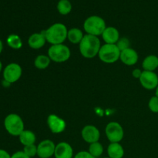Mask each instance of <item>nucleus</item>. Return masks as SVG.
<instances>
[{
	"mask_svg": "<svg viewBox=\"0 0 158 158\" xmlns=\"http://www.w3.org/2000/svg\"><path fill=\"white\" fill-rule=\"evenodd\" d=\"M101 36L106 44H116L120 40V32L117 28L109 26L105 29Z\"/></svg>",
	"mask_w": 158,
	"mask_h": 158,
	"instance_id": "dca6fc26",
	"label": "nucleus"
},
{
	"mask_svg": "<svg viewBox=\"0 0 158 158\" xmlns=\"http://www.w3.org/2000/svg\"><path fill=\"white\" fill-rule=\"evenodd\" d=\"M46 38L44 30L40 32H35L32 34L28 39V45L33 49H40L45 46L46 43Z\"/></svg>",
	"mask_w": 158,
	"mask_h": 158,
	"instance_id": "4468645a",
	"label": "nucleus"
},
{
	"mask_svg": "<svg viewBox=\"0 0 158 158\" xmlns=\"http://www.w3.org/2000/svg\"><path fill=\"white\" fill-rule=\"evenodd\" d=\"M47 124L50 131L53 134L63 133L66 127L65 120L56 114L49 115L47 117Z\"/></svg>",
	"mask_w": 158,
	"mask_h": 158,
	"instance_id": "f8f14e48",
	"label": "nucleus"
},
{
	"mask_svg": "<svg viewBox=\"0 0 158 158\" xmlns=\"http://www.w3.org/2000/svg\"><path fill=\"white\" fill-rule=\"evenodd\" d=\"M81 135L83 140L90 144L99 141L100 132L97 127L94 125H86L82 129Z\"/></svg>",
	"mask_w": 158,
	"mask_h": 158,
	"instance_id": "9b49d317",
	"label": "nucleus"
},
{
	"mask_svg": "<svg viewBox=\"0 0 158 158\" xmlns=\"http://www.w3.org/2000/svg\"><path fill=\"white\" fill-rule=\"evenodd\" d=\"M55 158H73V149L67 142H60L56 145Z\"/></svg>",
	"mask_w": 158,
	"mask_h": 158,
	"instance_id": "ddd939ff",
	"label": "nucleus"
},
{
	"mask_svg": "<svg viewBox=\"0 0 158 158\" xmlns=\"http://www.w3.org/2000/svg\"><path fill=\"white\" fill-rule=\"evenodd\" d=\"M73 158H96L94 156L91 155L88 151H82L77 153L76 155H74Z\"/></svg>",
	"mask_w": 158,
	"mask_h": 158,
	"instance_id": "cd10ccee",
	"label": "nucleus"
},
{
	"mask_svg": "<svg viewBox=\"0 0 158 158\" xmlns=\"http://www.w3.org/2000/svg\"><path fill=\"white\" fill-rule=\"evenodd\" d=\"M2 86H4V87H9V86L11 85V83L6 81V80H3L2 82Z\"/></svg>",
	"mask_w": 158,
	"mask_h": 158,
	"instance_id": "2f4dec72",
	"label": "nucleus"
},
{
	"mask_svg": "<svg viewBox=\"0 0 158 158\" xmlns=\"http://www.w3.org/2000/svg\"><path fill=\"white\" fill-rule=\"evenodd\" d=\"M105 134L110 143H120L123 138L124 131L120 123L112 121L106 126Z\"/></svg>",
	"mask_w": 158,
	"mask_h": 158,
	"instance_id": "0eeeda50",
	"label": "nucleus"
},
{
	"mask_svg": "<svg viewBox=\"0 0 158 158\" xmlns=\"http://www.w3.org/2000/svg\"><path fill=\"white\" fill-rule=\"evenodd\" d=\"M71 56V52L67 46L63 44L52 45L48 49V56L55 63H61L67 61Z\"/></svg>",
	"mask_w": 158,
	"mask_h": 158,
	"instance_id": "423d86ee",
	"label": "nucleus"
},
{
	"mask_svg": "<svg viewBox=\"0 0 158 158\" xmlns=\"http://www.w3.org/2000/svg\"><path fill=\"white\" fill-rule=\"evenodd\" d=\"M11 158H30L29 157H28L23 151H17V152L14 153L12 155H11Z\"/></svg>",
	"mask_w": 158,
	"mask_h": 158,
	"instance_id": "c85d7f7f",
	"label": "nucleus"
},
{
	"mask_svg": "<svg viewBox=\"0 0 158 158\" xmlns=\"http://www.w3.org/2000/svg\"><path fill=\"white\" fill-rule=\"evenodd\" d=\"M51 60L48 55H39L34 60V66L36 69H45L49 66Z\"/></svg>",
	"mask_w": 158,
	"mask_h": 158,
	"instance_id": "412c9836",
	"label": "nucleus"
},
{
	"mask_svg": "<svg viewBox=\"0 0 158 158\" xmlns=\"http://www.w3.org/2000/svg\"><path fill=\"white\" fill-rule=\"evenodd\" d=\"M57 10L59 13L66 15L72 11V4L69 0H60L57 3Z\"/></svg>",
	"mask_w": 158,
	"mask_h": 158,
	"instance_id": "5701e85b",
	"label": "nucleus"
},
{
	"mask_svg": "<svg viewBox=\"0 0 158 158\" xmlns=\"http://www.w3.org/2000/svg\"><path fill=\"white\" fill-rule=\"evenodd\" d=\"M120 50L116 44H106L101 46L99 51L98 56L104 63H114L120 60Z\"/></svg>",
	"mask_w": 158,
	"mask_h": 158,
	"instance_id": "39448f33",
	"label": "nucleus"
},
{
	"mask_svg": "<svg viewBox=\"0 0 158 158\" xmlns=\"http://www.w3.org/2000/svg\"><path fill=\"white\" fill-rule=\"evenodd\" d=\"M138 59L139 56L137 51L131 47L120 52V60L127 66L135 65L138 61Z\"/></svg>",
	"mask_w": 158,
	"mask_h": 158,
	"instance_id": "2eb2a0df",
	"label": "nucleus"
},
{
	"mask_svg": "<svg viewBox=\"0 0 158 158\" xmlns=\"http://www.w3.org/2000/svg\"><path fill=\"white\" fill-rule=\"evenodd\" d=\"M23 152L30 158L35 157L37 155V146L35 144L25 146L23 148Z\"/></svg>",
	"mask_w": 158,
	"mask_h": 158,
	"instance_id": "393cba45",
	"label": "nucleus"
},
{
	"mask_svg": "<svg viewBox=\"0 0 158 158\" xmlns=\"http://www.w3.org/2000/svg\"><path fill=\"white\" fill-rule=\"evenodd\" d=\"M103 151H104V149H103V145L98 141L89 144L88 152H89L91 155L94 156V157L99 158L103 155Z\"/></svg>",
	"mask_w": 158,
	"mask_h": 158,
	"instance_id": "b1692460",
	"label": "nucleus"
},
{
	"mask_svg": "<svg viewBox=\"0 0 158 158\" xmlns=\"http://www.w3.org/2000/svg\"><path fill=\"white\" fill-rule=\"evenodd\" d=\"M142 67L145 71L154 72L158 68V56L156 55H149L145 57L142 63Z\"/></svg>",
	"mask_w": 158,
	"mask_h": 158,
	"instance_id": "a211bd4d",
	"label": "nucleus"
},
{
	"mask_svg": "<svg viewBox=\"0 0 158 158\" xmlns=\"http://www.w3.org/2000/svg\"><path fill=\"white\" fill-rule=\"evenodd\" d=\"M107 154L110 158H123L124 149L120 143H110L107 147Z\"/></svg>",
	"mask_w": 158,
	"mask_h": 158,
	"instance_id": "f3484780",
	"label": "nucleus"
},
{
	"mask_svg": "<svg viewBox=\"0 0 158 158\" xmlns=\"http://www.w3.org/2000/svg\"><path fill=\"white\" fill-rule=\"evenodd\" d=\"M142 72H143V71H141V69H134L132 72L133 77H134V78L138 79L139 80L140 77V76H141Z\"/></svg>",
	"mask_w": 158,
	"mask_h": 158,
	"instance_id": "c756f323",
	"label": "nucleus"
},
{
	"mask_svg": "<svg viewBox=\"0 0 158 158\" xmlns=\"http://www.w3.org/2000/svg\"><path fill=\"white\" fill-rule=\"evenodd\" d=\"M2 63L1 62V60H0V73L2 72Z\"/></svg>",
	"mask_w": 158,
	"mask_h": 158,
	"instance_id": "72a5a7b5",
	"label": "nucleus"
},
{
	"mask_svg": "<svg viewBox=\"0 0 158 158\" xmlns=\"http://www.w3.org/2000/svg\"><path fill=\"white\" fill-rule=\"evenodd\" d=\"M19 141L23 146H29V145L35 144V140H36V137L35 134L32 131H29V130H24L19 136Z\"/></svg>",
	"mask_w": 158,
	"mask_h": 158,
	"instance_id": "6ab92c4d",
	"label": "nucleus"
},
{
	"mask_svg": "<svg viewBox=\"0 0 158 158\" xmlns=\"http://www.w3.org/2000/svg\"><path fill=\"white\" fill-rule=\"evenodd\" d=\"M83 36L84 35L82 30L78 28H72L68 30L67 39L73 44H80Z\"/></svg>",
	"mask_w": 158,
	"mask_h": 158,
	"instance_id": "aec40b11",
	"label": "nucleus"
},
{
	"mask_svg": "<svg viewBox=\"0 0 158 158\" xmlns=\"http://www.w3.org/2000/svg\"><path fill=\"white\" fill-rule=\"evenodd\" d=\"M2 49H3V43L2 42V40H0V54H1V52H2Z\"/></svg>",
	"mask_w": 158,
	"mask_h": 158,
	"instance_id": "473e14b6",
	"label": "nucleus"
},
{
	"mask_svg": "<svg viewBox=\"0 0 158 158\" xmlns=\"http://www.w3.org/2000/svg\"><path fill=\"white\" fill-rule=\"evenodd\" d=\"M56 144L51 140H44L37 145V156L40 158H50L54 156Z\"/></svg>",
	"mask_w": 158,
	"mask_h": 158,
	"instance_id": "9d476101",
	"label": "nucleus"
},
{
	"mask_svg": "<svg viewBox=\"0 0 158 158\" xmlns=\"http://www.w3.org/2000/svg\"><path fill=\"white\" fill-rule=\"evenodd\" d=\"M103 158H110V157H103Z\"/></svg>",
	"mask_w": 158,
	"mask_h": 158,
	"instance_id": "c9c22d12",
	"label": "nucleus"
},
{
	"mask_svg": "<svg viewBox=\"0 0 158 158\" xmlns=\"http://www.w3.org/2000/svg\"><path fill=\"white\" fill-rule=\"evenodd\" d=\"M8 46L13 49H19L23 46V41L19 35L16 34H10L6 39Z\"/></svg>",
	"mask_w": 158,
	"mask_h": 158,
	"instance_id": "4be33fe9",
	"label": "nucleus"
},
{
	"mask_svg": "<svg viewBox=\"0 0 158 158\" xmlns=\"http://www.w3.org/2000/svg\"><path fill=\"white\" fill-rule=\"evenodd\" d=\"M0 158H11V155L5 150L0 149Z\"/></svg>",
	"mask_w": 158,
	"mask_h": 158,
	"instance_id": "7c9ffc66",
	"label": "nucleus"
},
{
	"mask_svg": "<svg viewBox=\"0 0 158 158\" xmlns=\"http://www.w3.org/2000/svg\"><path fill=\"white\" fill-rule=\"evenodd\" d=\"M4 127L6 131L13 137H19L25 130L24 122L19 115L10 114L4 120Z\"/></svg>",
	"mask_w": 158,
	"mask_h": 158,
	"instance_id": "20e7f679",
	"label": "nucleus"
},
{
	"mask_svg": "<svg viewBox=\"0 0 158 158\" xmlns=\"http://www.w3.org/2000/svg\"><path fill=\"white\" fill-rule=\"evenodd\" d=\"M22 74H23V69L19 64L15 63H9L3 69V80H6L12 84L21 78Z\"/></svg>",
	"mask_w": 158,
	"mask_h": 158,
	"instance_id": "6e6552de",
	"label": "nucleus"
},
{
	"mask_svg": "<svg viewBox=\"0 0 158 158\" xmlns=\"http://www.w3.org/2000/svg\"><path fill=\"white\" fill-rule=\"evenodd\" d=\"M44 32L46 41L51 45L63 44L67 39L68 29L63 23H54Z\"/></svg>",
	"mask_w": 158,
	"mask_h": 158,
	"instance_id": "f03ea898",
	"label": "nucleus"
},
{
	"mask_svg": "<svg viewBox=\"0 0 158 158\" xmlns=\"http://www.w3.org/2000/svg\"><path fill=\"white\" fill-rule=\"evenodd\" d=\"M116 45L121 52V51L130 48V40L126 37H122V38H120V40L116 43Z\"/></svg>",
	"mask_w": 158,
	"mask_h": 158,
	"instance_id": "bb28decb",
	"label": "nucleus"
},
{
	"mask_svg": "<svg viewBox=\"0 0 158 158\" xmlns=\"http://www.w3.org/2000/svg\"><path fill=\"white\" fill-rule=\"evenodd\" d=\"M148 107L151 112L158 114V97L157 96H154L150 99L148 102Z\"/></svg>",
	"mask_w": 158,
	"mask_h": 158,
	"instance_id": "a878e982",
	"label": "nucleus"
},
{
	"mask_svg": "<svg viewBox=\"0 0 158 158\" xmlns=\"http://www.w3.org/2000/svg\"><path fill=\"white\" fill-rule=\"evenodd\" d=\"M155 96H157V97H158V86H157V87L155 89Z\"/></svg>",
	"mask_w": 158,
	"mask_h": 158,
	"instance_id": "f704fd0d",
	"label": "nucleus"
},
{
	"mask_svg": "<svg viewBox=\"0 0 158 158\" xmlns=\"http://www.w3.org/2000/svg\"><path fill=\"white\" fill-rule=\"evenodd\" d=\"M139 80L141 86L148 90L155 89L158 86V76L155 72L143 70Z\"/></svg>",
	"mask_w": 158,
	"mask_h": 158,
	"instance_id": "1a4fd4ad",
	"label": "nucleus"
},
{
	"mask_svg": "<svg viewBox=\"0 0 158 158\" xmlns=\"http://www.w3.org/2000/svg\"><path fill=\"white\" fill-rule=\"evenodd\" d=\"M101 43L100 39L95 35L86 34L79 44L80 52L84 58L92 59L99 53Z\"/></svg>",
	"mask_w": 158,
	"mask_h": 158,
	"instance_id": "f257e3e1",
	"label": "nucleus"
},
{
	"mask_svg": "<svg viewBox=\"0 0 158 158\" xmlns=\"http://www.w3.org/2000/svg\"><path fill=\"white\" fill-rule=\"evenodd\" d=\"M106 28V22L98 15H91L86 19L83 23V29L86 34L98 37L103 34Z\"/></svg>",
	"mask_w": 158,
	"mask_h": 158,
	"instance_id": "7ed1b4c3",
	"label": "nucleus"
}]
</instances>
